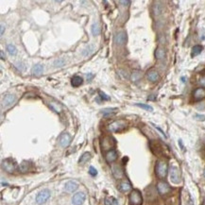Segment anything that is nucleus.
Segmentation results:
<instances>
[{"label":"nucleus","instance_id":"nucleus-4","mask_svg":"<svg viewBox=\"0 0 205 205\" xmlns=\"http://www.w3.org/2000/svg\"><path fill=\"white\" fill-rule=\"evenodd\" d=\"M169 177H170V181L173 183H175V184L180 183L181 182L180 169L175 166H171L170 168H169Z\"/></svg>","mask_w":205,"mask_h":205},{"label":"nucleus","instance_id":"nucleus-6","mask_svg":"<svg viewBox=\"0 0 205 205\" xmlns=\"http://www.w3.org/2000/svg\"><path fill=\"white\" fill-rule=\"evenodd\" d=\"M115 145L114 139L111 136H104L101 139V147L104 150H111Z\"/></svg>","mask_w":205,"mask_h":205},{"label":"nucleus","instance_id":"nucleus-33","mask_svg":"<svg viewBox=\"0 0 205 205\" xmlns=\"http://www.w3.org/2000/svg\"><path fill=\"white\" fill-rule=\"evenodd\" d=\"M135 105L138 106V107H140V108H142V109H145V110H147V111H149V112H152V111H153V108H152L151 106H149V105H147V104L136 103Z\"/></svg>","mask_w":205,"mask_h":205},{"label":"nucleus","instance_id":"nucleus-24","mask_svg":"<svg viewBox=\"0 0 205 205\" xmlns=\"http://www.w3.org/2000/svg\"><path fill=\"white\" fill-rule=\"evenodd\" d=\"M117 108H106V109H103L101 110V114L104 115V116H109V115H112L114 114H115L117 112Z\"/></svg>","mask_w":205,"mask_h":205},{"label":"nucleus","instance_id":"nucleus-43","mask_svg":"<svg viewBox=\"0 0 205 205\" xmlns=\"http://www.w3.org/2000/svg\"><path fill=\"white\" fill-rule=\"evenodd\" d=\"M3 32H4V25L1 24V35H3Z\"/></svg>","mask_w":205,"mask_h":205},{"label":"nucleus","instance_id":"nucleus-31","mask_svg":"<svg viewBox=\"0 0 205 205\" xmlns=\"http://www.w3.org/2000/svg\"><path fill=\"white\" fill-rule=\"evenodd\" d=\"M65 60H64L63 58H59L58 60H56L55 62H54V66L55 67H62L64 64H65Z\"/></svg>","mask_w":205,"mask_h":205},{"label":"nucleus","instance_id":"nucleus-3","mask_svg":"<svg viewBox=\"0 0 205 205\" xmlns=\"http://www.w3.org/2000/svg\"><path fill=\"white\" fill-rule=\"evenodd\" d=\"M129 203L131 205H142L143 203V198L141 195V192L139 190H132V193L129 194Z\"/></svg>","mask_w":205,"mask_h":205},{"label":"nucleus","instance_id":"nucleus-39","mask_svg":"<svg viewBox=\"0 0 205 205\" xmlns=\"http://www.w3.org/2000/svg\"><path fill=\"white\" fill-rule=\"evenodd\" d=\"M199 84L201 85V86H203V87H205V77H201L200 79H199Z\"/></svg>","mask_w":205,"mask_h":205},{"label":"nucleus","instance_id":"nucleus-44","mask_svg":"<svg viewBox=\"0 0 205 205\" xmlns=\"http://www.w3.org/2000/svg\"><path fill=\"white\" fill-rule=\"evenodd\" d=\"M1 59H2V60H4V59H5V56H4V52H3V50H1Z\"/></svg>","mask_w":205,"mask_h":205},{"label":"nucleus","instance_id":"nucleus-13","mask_svg":"<svg viewBox=\"0 0 205 205\" xmlns=\"http://www.w3.org/2000/svg\"><path fill=\"white\" fill-rule=\"evenodd\" d=\"M117 157H118V154H117V151L115 149L109 150V151H108L105 155V159L109 164H112L114 161H116Z\"/></svg>","mask_w":205,"mask_h":205},{"label":"nucleus","instance_id":"nucleus-36","mask_svg":"<svg viewBox=\"0 0 205 205\" xmlns=\"http://www.w3.org/2000/svg\"><path fill=\"white\" fill-rule=\"evenodd\" d=\"M15 66H16L20 71H24V70H25V65H24V63H23V62H17V63L15 64Z\"/></svg>","mask_w":205,"mask_h":205},{"label":"nucleus","instance_id":"nucleus-41","mask_svg":"<svg viewBox=\"0 0 205 205\" xmlns=\"http://www.w3.org/2000/svg\"><path fill=\"white\" fill-rule=\"evenodd\" d=\"M187 205H194V202H193V200H192V199H191V198H189V200H188Z\"/></svg>","mask_w":205,"mask_h":205},{"label":"nucleus","instance_id":"nucleus-2","mask_svg":"<svg viewBox=\"0 0 205 205\" xmlns=\"http://www.w3.org/2000/svg\"><path fill=\"white\" fill-rule=\"evenodd\" d=\"M127 121L123 120V119H119V120H115L114 122H112L111 124H109L108 126V131L111 132H118L123 131L124 129L127 128Z\"/></svg>","mask_w":205,"mask_h":205},{"label":"nucleus","instance_id":"nucleus-14","mask_svg":"<svg viewBox=\"0 0 205 205\" xmlns=\"http://www.w3.org/2000/svg\"><path fill=\"white\" fill-rule=\"evenodd\" d=\"M79 188V184L78 182L74 181H69L65 183V185H64V190L68 193H73L75 192L77 189Z\"/></svg>","mask_w":205,"mask_h":205},{"label":"nucleus","instance_id":"nucleus-25","mask_svg":"<svg viewBox=\"0 0 205 205\" xmlns=\"http://www.w3.org/2000/svg\"><path fill=\"white\" fill-rule=\"evenodd\" d=\"M91 159V154L89 152H85L81 155V157L79 160V164L80 165H84Z\"/></svg>","mask_w":205,"mask_h":205},{"label":"nucleus","instance_id":"nucleus-26","mask_svg":"<svg viewBox=\"0 0 205 205\" xmlns=\"http://www.w3.org/2000/svg\"><path fill=\"white\" fill-rule=\"evenodd\" d=\"M203 50V47L199 45H197L195 47H193L192 48V53H191V56L192 57H195V56H198L199 54L201 53V51Z\"/></svg>","mask_w":205,"mask_h":205},{"label":"nucleus","instance_id":"nucleus-12","mask_svg":"<svg viewBox=\"0 0 205 205\" xmlns=\"http://www.w3.org/2000/svg\"><path fill=\"white\" fill-rule=\"evenodd\" d=\"M112 171H113V175L114 176L115 179L120 180V179H122L123 176H124L123 168H122L119 165H113V166H112Z\"/></svg>","mask_w":205,"mask_h":205},{"label":"nucleus","instance_id":"nucleus-7","mask_svg":"<svg viewBox=\"0 0 205 205\" xmlns=\"http://www.w3.org/2000/svg\"><path fill=\"white\" fill-rule=\"evenodd\" d=\"M157 190H158L160 195L165 196L171 191V187L169 186V184L167 182L161 181L157 183Z\"/></svg>","mask_w":205,"mask_h":205},{"label":"nucleus","instance_id":"nucleus-45","mask_svg":"<svg viewBox=\"0 0 205 205\" xmlns=\"http://www.w3.org/2000/svg\"><path fill=\"white\" fill-rule=\"evenodd\" d=\"M203 175H204V177H205V170H204V173H203Z\"/></svg>","mask_w":205,"mask_h":205},{"label":"nucleus","instance_id":"nucleus-16","mask_svg":"<svg viewBox=\"0 0 205 205\" xmlns=\"http://www.w3.org/2000/svg\"><path fill=\"white\" fill-rule=\"evenodd\" d=\"M147 78L149 81L151 82H156L159 79H160V76H159V73L155 70H149L147 74Z\"/></svg>","mask_w":205,"mask_h":205},{"label":"nucleus","instance_id":"nucleus-27","mask_svg":"<svg viewBox=\"0 0 205 205\" xmlns=\"http://www.w3.org/2000/svg\"><path fill=\"white\" fill-rule=\"evenodd\" d=\"M91 30H92V33H93L94 36H98V35H99V34H100V28H99V23H94V24L92 25V28H91Z\"/></svg>","mask_w":205,"mask_h":205},{"label":"nucleus","instance_id":"nucleus-42","mask_svg":"<svg viewBox=\"0 0 205 205\" xmlns=\"http://www.w3.org/2000/svg\"><path fill=\"white\" fill-rule=\"evenodd\" d=\"M121 4H131V1H119Z\"/></svg>","mask_w":205,"mask_h":205},{"label":"nucleus","instance_id":"nucleus-32","mask_svg":"<svg viewBox=\"0 0 205 205\" xmlns=\"http://www.w3.org/2000/svg\"><path fill=\"white\" fill-rule=\"evenodd\" d=\"M49 105H50V107H51L52 109H53L54 111H55L56 113L60 114V113L62 112V108H61V106H60V105H58V103L51 102V103H49Z\"/></svg>","mask_w":205,"mask_h":205},{"label":"nucleus","instance_id":"nucleus-20","mask_svg":"<svg viewBox=\"0 0 205 205\" xmlns=\"http://www.w3.org/2000/svg\"><path fill=\"white\" fill-rule=\"evenodd\" d=\"M44 71V65L43 64H35V65L32 67L31 73L34 75V76H40V75Z\"/></svg>","mask_w":205,"mask_h":205},{"label":"nucleus","instance_id":"nucleus-19","mask_svg":"<svg viewBox=\"0 0 205 205\" xmlns=\"http://www.w3.org/2000/svg\"><path fill=\"white\" fill-rule=\"evenodd\" d=\"M132 184L131 182L128 181H123L119 183V190L123 193H127L129 191L132 190Z\"/></svg>","mask_w":205,"mask_h":205},{"label":"nucleus","instance_id":"nucleus-30","mask_svg":"<svg viewBox=\"0 0 205 205\" xmlns=\"http://www.w3.org/2000/svg\"><path fill=\"white\" fill-rule=\"evenodd\" d=\"M105 205H118V201L114 198H106L105 199Z\"/></svg>","mask_w":205,"mask_h":205},{"label":"nucleus","instance_id":"nucleus-35","mask_svg":"<svg viewBox=\"0 0 205 205\" xmlns=\"http://www.w3.org/2000/svg\"><path fill=\"white\" fill-rule=\"evenodd\" d=\"M89 173H90L91 176L95 177V176L98 175V171H96V169L94 166H90V168H89Z\"/></svg>","mask_w":205,"mask_h":205},{"label":"nucleus","instance_id":"nucleus-9","mask_svg":"<svg viewBox=\"0 0 205 205\" xmlns=\"http://www.w3.org/2000/svg\"><path fill=\"white\" fill-rule=\"evenodd\" d=\"M2 168L8 172V173H13V172L15 170V164L13 160L10 159H7L5 161L2 162Z\"/></svg>","mask_w":205,"mask_h":205},{"label":"nucleus","instance_id":"nucleus-29","mask_svg":"<svg viewBox=\"0 0 205 205\" xmlns=\"http://www.w3.org/2000/svg\"><path fill=\"white\" fill-rule=\"evenodd\" d=\"M7 50H8L9 55H12V56H14L17 54V48L13 45H8L7 46Z\"/></svg>","mask_w":205,"mask_h":205},{"label":"nucleus","instance_id":"nucleus-22","mask_svg":"<svg viewBox=\"0 0 205 205\" xmlns=\"http://www.w3.org/2000/svg\"><path fill=\"white\" fill-rule=\"evenodd\" d=\"M83 82V79L80 76H75L72 78V80H71V84L74 87H79L80 86Z\"/></svg>","mask_w":205,"mask_h":205},{"label":"nucleus","instance_id":"nucleus-1","mask_svg":"<svg viewBox=\"0 0 205 205\" xmlns=\"http://www.w3.org/2000/svg\"><path fill=\"white\" fill-rule=\"evenodd\" d=\"M167 171H168V166L166 162L163 160L158 161L155 166V172H156L157 177L160 179H165L167 175Z\"/></svg>","mask_w":205,"mask_h":205},{"label":"nucleus","instance_id":"nucleus-8","mask_svg":"<svg viewBox=\"0 0 205 205\" xmlns=\"http://www.w3.org/2000/svg\"><path fill=\"white\" fill-rule=\"evenodd\" d=\"M114 41L116 45L118 46H123L126 44L127 42V34L125 31H120V32H117V33L114 35Z\"/></svg>","mask_w":205,"mask_h":205},{"label":"nucleus","instance_id":"nucleus-18","mask_svg":"<svg viewBox=\"0 0 205 205\" xmlns=\"http://www.w3.org/2000/svg\"><path fill=\"white\" fill-rule=\"evenodd\" d=\"M194 99L196 100H201L205 98V89L204 88H198L193 93Z\"/></svg>","mask_w":205,"mask_h":205},{"label":"nucleus","instance_id":"nucleus-21","mask_svg":"<svg viewBox=\"0 0 205 205\" xmlns=\"http://www.w3.org/2000/svg\"><path fill=\"white\" fill-rule=\"evenodd\" d=\"M155 57L157 60H164L166 58V50L163 47H158L155 51Z\"/></svg>","mask_w":205,"mask_h":205},{"label":"nucleus","instance_id":"nucleus-40","mask_svg":"<svg viewBox=\"0 0 205 205\" xmlns=\"http://www.w3.org/2000/svg\"><path fill=\"white\" fill-rule=\"evenodd\" d=\"M86 77H87V80H91L93 78H94V74H91V73H88L87 75H86Z\"/></svg>","mask_w":205,"mask_h":205},{"label":"nucleus","instance_id":"nucleus-15","mask_svg":"<svg viewBox=\"0 0 205 205\" xmlns=\"http://www.w3.org/2000/svg\"><path fill=\"white\" fill-rule=\"evenodd\" d=\"M163 10H164V6L162 5L161 2H155L153 7H152V12H153V14L155 16H159L163 13Z\"/></svg>","mask_w":205,"mask_h":205},{"label":"nucleus","instance_id":"nucleus-11","mask_svg":"<svg viewBox=\"0 0 205 205\" xmlns=\"http://www.w3.org/2000/svg\"><path fill=\"white\" fill-rule=\"evenodd\" d=\"M59 143H60L61 147H67L70 145V143H71V136H70V134L67 133V132L62 133L60 136Z\"/></svg>","mask_w":205,"mask_h":205},{"label":"nucleus","instance_id":"nucleus-28","mask_svg":"<svg viewBox=\"0 0 205 205\" xmlns=\"http://www.w3.org/2000/svg\"><path fill=\"white\" fill-rule=\"evenodd\" d=\"M142 78V73L140 71H133L132 74V80L133 82H136L138 80H140Z\"/></svg>","mask_w":205,"mask_h":205},{"label":"nucleus","instance_id":"nucleus-34","mask_svg":"<svg viewBox=\"0 0 205 205\" xmlns=\"http://www.w3.org/2000/svg\"><path fill=\"white\" fill-rule=\"evenodd\" d=\"M28 163H27V162H23V163L20 165L19 169H20L21 172H26V171H28Z\"/></svg>","mask_w":205,"mask_h":205},{"label":"nucleus","instance_id":"nucleus-17","mask_svg":"<svg viewBox=\"0 0 205 205\" xmlns=\"http://www.w3.org/2000/svg\"><path fill=\"white\" fill-rule=\"evenodd\" d=\"M14 101H15V96L13 95H7L4 96V99L2 100V105L8 107V106L13 105Z\"/></svg>","mask_w":205,"mask_h":205},{"label":"nucleus","instance_id":"nucleus-38","mask_svg":"<svg viewBox=\"0 0 205 205\" xmlns=\"http://www.w3.org/2000/svg\"><path fill=\"white\" fill-rule=\"evenodd\" d=\"M195 118H196L197 120L204 121V120H205V115H202V114H196V115H195Z\"/></svg>","mask_w":205,"mask_h":205},{"label":"nucleus","instance_id":"nucleus-10","mask_svg":"<svg viewBox=\"0 0 205 205\" xmlns=\"http://www.w3.org/2000/svg\"><path fill=\"white\" fill-rule=\"evenodd\" d=\"M86 199L85 194L82 192H79L77 194H75L72 198V203L73 205H82L84 200Z\"/></svg>","mask_w":205,"mask_h":205},{"label":"nucleus","instance_id":"nucleus-23","mask_svg":"<svg viewBox=\"0 0 205 205\" xmlns=\"http://www.w3.org/2000/svg\"><path fill=\"white\" fill-rule=\"evenodd\" d=\"M95 51V46L94 45H88L87 47H86L83 51H82V55L87 57V56H90L91 54H93Z\"/></svg>","mask_w":205,"mask_h":205},{"label":"nucleus","instance_id":"nucleus-37","mask_svg":"<svg viewBox=\"0 0 205 205\" xmlns=\"http://www.w3.org/2000/svg\"><path fill=\"white\" fill-rule=\"evenodd\" d=\"M99 95H100V98L103 99V100H110V96H108L106 94L102 93V92H99Z\"/></svg>","mask_w":205,"mask_h":205},{"label":"nucleus","instance_id":"nucleus-5","mask_svg":"<svg viewBox=\"0 0 205 205\" xmlns=\"http://www.w3.org/2000/svg\"><path fill=\"white\" fill-rule=\"evenodd\" d=\"M51 196V192L48 189H44L38 193V195L36 196V202L38 204H44L46 203L48 199Z\"/></svg>","mask_w":205,"mask_h":205}]
</instances>
